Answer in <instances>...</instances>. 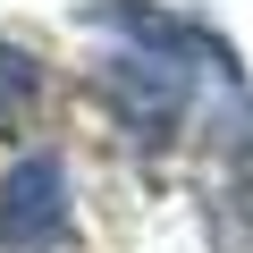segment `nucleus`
Returning a JSON list of instances; mask_svg holds the SVG:
<instances>
[{
    "mask_svg": "<svg viewBox=\"0 0 253 253\" xmlns=\"http://www.w3.org/2000/svg\"><path fill=\"white\" fill-rule=\"evenodd\" d=\"M101 110L118 118V135H135V144H169L186 110H194V68H169V59H144V51H118L101 59L93 76Z\"/></svg>",
    "mask_w": 253,
    "mask_h": 253,
    "instance_id": "obj_1",
    "label": "nucleus"
},
{
    "mask_svg": "<svg viewBox=\"0 0 253 253\" xmlns=\"http://www.w3.org/2000/svg\"><path fill=\"white\" fill-rule=\"evenodd\" d=\"M84 26L118 34L126 51H144V59H169V68H219L228 84L245 76L228 34H211L203 17H177V9H152V0H84Z\"/></svg>",
    "mask_w": 253,
    "mask_h": 253,
    "instance_id": "obj_2",
    "label": "nucleus"
},
{
    "mask_svg": "<svg viewBox=\"0 0 253 253\" xmlns=\"http://www.w3.org/2000/svg\"><path fill=\"white\" fill-rule=\"evenodd\" d=\"M76 236V186L59 152H26L0 177V253H59Z\"/></svg>",
    "mask_w": 253,
    "mask_h": 253,
    "instance_id": "obj_3",
    "label": "nucleus"
},
{
    "mask_svg": "<svg viewBox=\"0 0 253 253\" xmlns=\"http://www.w3.org/2000/svg\"><path fill=\"white\" fill-rule=\"evenodd\" d=\"M203 236H211V253H253V169H236L203 203Z\"/></svg>",
    "mask_w": 253,
    "mask_h": 253,
    "instance_id": "obj_4",
    "label": "nucleus"
},
{
    "mask_svg": "<svg viewBox=\"0 0 253 253\" xmlns=\"http://www.w3.org/2000/svg\"><path fill=\"white\" fill-rule=\"evenodd\" d=\"M34 101H42V59H34L26 42H0V135L26 126Z\"/></svg>",
    "mask_w": 253,
    "mask_h": 253,
    "instance_id": "obj_5",
    "label": "nucleus"
}]
</instances>
